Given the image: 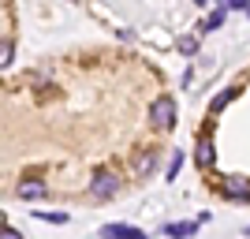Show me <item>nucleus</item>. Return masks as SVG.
<instances>
[{
  "label": "nucleus",
  "mask_w": 250,
  "mask_h": 239,
  "mask_svg": "<svg viewBox=\"0 0 250 239\" xmlns=\"http://www.w3.org/2000/svg\"><path fill=\"white\" fill-rule=\"evenodd\" d=\"M149 120H153L157 127H172L176 124V101H172V97H157L153 101V109H149Z\"/></svg>",
  "instance_id": "nucleus-1"
},
{
  "label": "nucleus",
  "mask_w": 250,
  "mask_h": 239,
  "mask_svg": "<svg viewBox=\"0 0 250 239\" xmlns=\"http://www.w3.org/2000/svg\"><path fill=\"white\" fill-rule=\"evenodd\" d=\"M116 191H120V179H116L112 172H97V176L90 179V195L94 198H112Z\"/></svg>",
  "instance_id": "nucleus-2"
},
{
  "label": "nucleus",
  "mask_w": 250,
  "mask_h": 239,
  "mask_svg": "<svg viewBox=\"0 0 250 239\" xmlns=\"http://www.w3.org/2000/svg\"><path fill=\"white\" fill-rule=\"evenodd\" d=\"M224 198H250V176H224Z\"/></svg>",
  "instance_id": "nucleus-3"
},
{
  "label": "nucleus",
  "mask_w": 250,
  "mask_h": 239,
  "mask_svg": "<svg viewBox=\"0 0 250 239\" xmlns=\"http://www.w3.org/2000/svg\"><path fill=\"white\" fill-rule=\"evenodd\" d=\"M153 165H157V150H153V146H146V150L135 157V176H149Z\"/></svg>",
  "instance_id": "nucleus-4"
},
{
  "label": "nucleus",
  "mask_w": 250,
  "mask_h": 239,
  "mask_svg": "<svg viewBox=\"0 0 250 239\" xmlns=\"http://www.w3.org/2000/svg\"><path fill=\"white\" fill-rule=\"evenodd\" d=\"M19 198H45V179H22L19 187H15Z\"/></svg>",
  "instance_id": "nucleus-5"
},
{
  "label": "nucleus",
  "mask_w": 250,
  "mask_h": 239,
  "mask_svg": "<svg viewBox=\"0 0 250 239\" xmlns=\"http://www.w3.org/2000/svg\"><path fill=\"white\" fill-rule=\"evenodd\" d=\"M101 236H112V239H138L142 232H138L135 224H104Z\"/></svg>",
  "instance_id": "nucleus-6"
},
{
  "label": "nucleus",
  "mask_w": 250,
  "mask_h": 239,
  "mask_svg": "<svg viewBox=\"0 0 250 239\" xmlns=\"http://www.w3.org/2000/svg\"><path fill=\"white\" fill-rule=\"evenodd\" d=\"M213 157H217V153H213V142H209V135H202L198 150H194V161H198L202 168H209V165H213Z\"/></svg>",
  "instance_id": "nucleus-7"
},
{
  "label": "nucleus",
  "mask_w": 250,
  "mask_h": 239,
  "mask_svg": "<svg viewBox=\"0 0 250 239\" xmlns=\"http://www.w3.org/2000/svg\"><path fill=\"white\" fill-rule=\"evenodd\" d=\"M198 232V224L194 220H179V224H165L161 228V236H194Z\"/></svg>",
  "instance_id": "nucleus-8"
},
{
  "label": "nucleus",
  "mask_w": 250,
  "mask_h": 239,
  "mask_svg": "<svg viewBox=\"0 0 250 239\" xmlns=\"http://www.w3.org/2000/svg\"><path fill=\"white\" fill-rule=\"evenodd\" d=\"M235 94H239V90H224V94H217V97H213V105H209V112H220V109H224Z\"/></svg>",
  "instance_id": "nucleus-9"
},
{
  "label": "nucleus",
  "mask_w": 250,
  "mask_h": 239,
  "mask_svg": "<svg viewBox=\"0 0 250 239\" xmlns=\"http://www.w3.org/2000/svg\"><path fill=\"white\" fill-rule=\"evenodd\" d=\"M217 26H224V4H220V11H213V15L206 19V26H202V30H217Z\"/></svg>",
  "instance_id": "nucleus-10"
},
{
  "label": "nucleus",
  "mask_w": 250,
  "mask_h": 239,
  "mask_svg": "<svg viewBox=\"0 0 250 239\" xmlns=\"http://www.w3.org/2000/svg\"><path fill=\"white\" fill-rule=\"evenodd\" d=\"M224 8H235V11H250V0H220Z\"/></svg>",
  "instance_id": "nucleus-11"
},
{
  "label": "nucleus",
  "mask_w": 250,
  "mask_h": 239,
  "mask_svg": "<svg viewBox=\"0 0 250 239\" xmlns=\"http://www.w3.org/2000/svg\"><path fill=\"white\" fill-rule=\"evenodd\" d=\"M179 49L187 52V56H194V52H198V42H194V38H183V42H179Z\"/></svg>",
  "instance_id": "nucleus-12"
},
{
  "label": "nucleus",
  "mask_w": 250,
  "mask_h": 239,
  "mask_svg": "<svg viewBox=\"0 0 250 239\" xmlns=\"http://www.w3.org/2000/svg\"><path fill=\"white\" fill-rule=\"evenodd\" d=\"M179 165H183V157H179V153H176V157H172V165H168V176H165V179H176V172H179Z\"/></svg>",
  "instance_id": "nucleus-13"
},
{
  "label": "nucleus",
  "mask_w": 250,
  "mask_h": 239,
  "mask_svg": "<svg viewBox=\"0 0 250 239\" xmlns=\"http://www.w3.org/2000/svg\"><path fill=\"white\" fill-rule=\"evenodd\" d=\"M38 217H42V220H49V224H63V220H67L63 213H38Z\"/></svg>",
  "instance_id": "nucleus-14"
},
{
  "label": "nucleus",
  "mask_w": 250,
  "mask_h": 239,
  "mask_svg": "<svg viewBox=\"0 0 250 239\" xmlns=\"http://www.w3.org/2000/svg\"><path fill=\"white\" fill-rule=\"evenodd\" d=\"M0 64H4V67H11V42H4V56H0Z\"/></svg>",
  "instance_id": "nucleus-15"
},
{
  "label": "nucleus",
  "mask_w": 250,
  "mask_h": 239,
  "mask_svg": "<svg viewBox=\"0 0 250 239\" xmlns=\"http://www.w3.org/2000/svg\"><path fill=\"white\" fill-rule=\"evenodd\" d=\"M247 236H250V228H247Z\"/></svg>",
  "instance_id": "nucleus-16"
}]
</instances>
